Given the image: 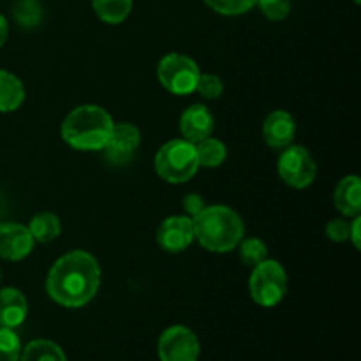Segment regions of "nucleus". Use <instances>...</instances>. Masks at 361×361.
I'll return each mask as SVG.
<instances>
[{
  "mask_svg": "<svg viewBox=\"0 0 361 361\" xmlns=\"http://www.w3.org/2000/svg\"><path fill=\"white\" fill-rule=\"evenodd\" d=\"M101 286L97 259L85 250H74L60 257L46 279V293L53 302L67 309H78L90 302Z\"/></svg>",
  "mask_w": 361,
  "mask_h": 361,
  "instance_id": "1",
  "label": "nucleus"
},
{
  "mask_svg": "<svg viewBox=\"0 0 361 361\" xmlns=\"http://www.w3.org/2000/svg\"><path fill=\"white\" fill-rule=\"evenodd\" d=\"M194 238L210 252H231L243 238V222L229 207H204L192 219Z\"/></svg>",
  "mask_w": 361,
  "mask_h": 361,
  "instance_id": "2",
  "label": "nucleus"
},
{
  "mask_svg": "<svg viewBox=\"0 0 361 361\" xmlns=\"http://www.w3.org/2000/svg\"><path fill=\"white\" fill-rule=\"evenodd\" d=\"M113 126L111 115L101 106H78L62 122V140L76 150H102Z\"/></svg>",
  "mask_w": 361,
  "mask_h": 361,
  "instance_id": "3",
  "label": "nucleus"
},
{
  "mask_svg": "<svg viewBox=\"0 0 361 361\" xmlns=\"http://www.w3.org/2000/svg\"><path fill=\"white\" fill-rule=\"evenodd\" d=\"M155 169L169 183L189 182L200 169L196 145L187 140L168 141L155 155Z\"/></svg>",
  "mask_w": 361,
  "mask_h": 361,
  "instance_id": "4",
  "label": "nucleus"
},
{
  "mask_svg": "<svg viewBox=\"0 0 361 361\" xmlns=\"http://www.w3.org/2000/svg\"><path fill=\"white\" fill-rule=\"evenodd\" d=\"M250 296L261 307H275L288 291V275L281 263L264 259L254 267L249 281Z\"/></svg>",
  "mask_w": 361,
  "mask_h": 361,
  "instance_id": "5",
  "label": "nucleus"
},
{
  "mask_svg": "<svg viewBox=\"0 0 361 361\" xmlns=\"http://www.w3.org/2000/svg\"><path fill=\"white\" fill-rule=\"evenodd\" d=\"M200 67L190 56L182 53H169L159 62L157 76L162 87L175 95H187L196 90L200 80Z\"/></svg>",
  "mask_w": 361,
  "mask_h": 361,
  "instance_id": "6",
  "label": "nucleus"
},
{
  "mask_svg": "<svg viewBox=\"0 0 361 361\" xmlns=\"http://www.w3.org/2000/svg\"><path fill=\"white\" fill-rule=\"evenodd\" d=\"M279 175L293 189H305L316 178V161L309 150L298 145H289L279 157Z\"/></svg>",
  "mask_w": 361,
  "mask_h": 361,
  "instance_id": "7",
  "label": "nucleus"
},
{
  "mask_svg": "<svg viewBox=\"0 0 361 361\" xmlns=\"http://www.w3.org/2000/svg\"><path fill=\"white\" fill-rule=\"evenodd\" d=\"M157 351L161 361H197L200 341L189 328L171 326L159 338Z\"/></svg>",
  "mask_w": 361,
  "mask_h": 361,
  "instance_id": "8",
  "label": "nucleus"
},
{
  "mask_svg": "<svg viewBox=\"0 0 361 361\" xmlns=\"http://www.w3.org/2000/svg\"><path fill=\"white\" fill-rule=\"evenodd\" d=\"M194 240L192 219L185 215H173L162 221L157 231V243L162 250L178 254L185 250Z\"/></svg>",
  "mask_w": 361,
  "mask_h": 361,
  "instance_id": "9",
  "label": "nucleus"
},
{
  "mask_svg": "<svg viewBox=\"0 0 361 361\" xmlns=\"http://www.w3.org/2000/svg\"><path fill=\"white\" fill-rule=\"evenodd\" d=\"M141 134L140 129L133 123H115L109 136L108 143L102 150H106V157L113 162V164H126L133 159L134 152L140 147Z\"/></svg>",
  "mask_w": 361,
  "mask_h": 361,
  "instance_id": "10",
  "label": "nucleus"
},
{
  "mask_svg": "<svg viewBox=\"0 0 361 361\" xmlns=\"http://www.w3.org/2000/svg\"><path fill=\"white\" fill-rule=\"evenodd\" d=\"M34 249V238L25 226L16 222L0 224V257L7 261H21Z\"/></svg>",
  "mask_w": 361,
  "mask_h": 361,
  "instance_id": "11",
  "label": "nucleus"
},
{
  "mask_svg": "<svg viewBox=\"0 0 361 361\" xmlns=\"http://www.w3.org/2000/svg\"><path fill=\"white\" fill-rule=\"evenodd\" d=\"M214 127V116L203 104L189 106L180 118V133H182L183 140L194 145L210 137Z\"/></svg>",
  "mask_w": 361,
  "mask_h": 361,
  "instance_id": "12",
  "label": "nucleus"
},
{
  "mask_svg": "<svg viewBox=\"0 0 361 361\" xmlns=\"http://www.w3.org/2000/svg\"><path fill=\"white\" fill-rule=\"evenodd\" d=\"M296 134L295 118L288 111L270 113L263 123V137L268 147L286 148L293 143Z\"/></svg>",
  "mask_w": 361,
  "mask_h": 361,
  "instance_id": "13",
  "label": "nucleus"
},
{
  "mask_svg": "<svg viewBox=\"0 0 361 361\" xmlns=\"http://www.w3.org/2000/svg\"><path fill=\"white\" fill-rule=\"evenodd\" d=\"M28 312V303L23 293L14 288L0 291V326L16 328L25 321Z\"/></svg>",
  "mask_w": 361,
  "mask_h": 361,
  "instance_id": "14",
  "label": "nucleus"
},
{
  "mask_svg": "<svg viewBox=\"0 0 361 361\" xmlns=\"http://www.w3.org/2000/svg\"><path fill=\"white\" fill-rule=\"evenodd\" d=\"M335 208L345 217H358L361 214V183L356 175L345 176L338 182L334 194Z\"/></svg>",
  "mask_w": 361,
  "mask_h": 361,
  "instance_id": "15",
  "label": "nucleus"
},
{
  "mask_svg": "<svg viewBox=\"0 0 361 361\" xmlns=\"http://www.w3.org/2000/svg\"><path fill=\"white\" fill-rule=\"evenodd\" d=\"M25 101L23 83L14 74L0 69V113H11Z\"/></svg>",
  "mask_w": 361,
  "mask_h": 361,
  "instance_id": "16",
  "label": "nucleus"
},
{
  "mask_svg": "<svg viewBox=\"0 0 361 361\" xmlns=\"http://www.w3.org/2000/svg\"><path fill=\"white\" fill-rule=\"evenodd\" d=\"M28 231H30L34 242L49 243L60 235L62 224H60V219L55 214L44 212V214H37L32 219L30 226H28Z\"/></svg>",
  "mask_w": 361,
  "mask_h": 361,
  "instance_id": "17",
  "label": "nucleus"
},
{
  "mask_svg": "<svg viewBox=\"0 0 361 361\" xmlns=\"http://www.w3.org/2000/svg\"><path fill=\"white\" fill-rule=\"evenodd\" d=\"M92 6L104 23L118 25L129 16L133 0H92Z\"/></svg>",
  "mask_w": 361,
  "mask_h": 361,
  "instance_id": "18",
  "label": "nucleus"
},
{
  "mask_svg": "<svg viewBox=\"0 0 361 361\" xmlns=\"http://www.w3.org/2000/svg\"><path fill=\"white\" fill-rule=\"evenodd\" d=\"M20 361H67L62 349L51 341H32L25 345Z\"/></svg>",
  "mask_w": 361,
  "mask_h": 361,
  "instance_id": "19",
  "label": "nucleus"
},
{
  "mask_svg": "<svg viewBox=\"0 0 361 361\" xmlns=\"http://www.w3.org/2000/svg\"><path fill=\"white\" fill-rule=\"evenodd\" d=\"M197 161L203 168H219L222 162L228 157V150L222 141L214 140V137H207V140L196 143Z\"/></svg>",
  "mask_w": 361,
  "mask_h": 361,
  "instance_id": "20",
  "label": "nucleus"
},
{
  "mask_svg": "<svg viewBox=\"0 0 361 361\" xmlns=\"http://www.w3.org/2000/svg\"><path fill=\"white\" fill-rule=\"evenodd\" d=\"M13 18L21 28H35L42 21V7L37 0H18L13 7Z\"/></svg>",
  "mask_w": 361,
  "mask_h": 361,
  "instance_id": "21",
  "label": "nucleus"
},
{
  "mask_svg": "<svg viewBox=\"0 0 361 361\" xmlns=\"http://www.w3.org/2000/svg\"><path fill=\"white\" fill-rule=\"evenodd\" d=\"M268 256L267 243L259 238H242V245H240V259L247 267H256V264L263 263Z\"/></svg>",
  "mask_w": 361,
  "mask_h": 361,
  "instance_id": "22",
  "label": "nucleus"
},
{
  "mask_svg": "<svg viewBox=\"0 0 361 361\" xmlns=\"http://www.w3.org/2000/svg\"><path fill=\"white\" fill-rule=\"evenodd\" d=\"M210 9L224 16H238L256 6V0H204Z\"/></svg>",
  "mask_w": 361,
  "mask_h": 361,
  "instance_id": "23",
  "label": "nucleus"
},
{
  "mask_svg": "<svg viewBox=\"0 0 361 361\" xmlns=\"http://www.w3.org/2000/svg\"><path fill=\"white\" fill-rule=\"evenodd\" d=\"M21 344L18 335L11 328L0 326V361H18Z\"/></svg>",
  "mask_w": 361,
  "mask_h": 361,
  "instance_id": "24",
  "label": "nucleus"
},
{
  "mask_svg": "<svg viewBox=\"0 0 361 361\" xmlns=\"http://www.w3.org/2000/svg\"><path fill=\"white\" fill-rule=\"evenodd\" d=\"M204 99H219L224 92V83L215 74H200V80L196 83V90Z\"/></svg>",
  "mask_w": 361,
  "mask_h": 361,
  "instance_id": "25",
  "label": "nucleus"
},
{
  "mask_svg": "<svg viewBox=\"0 0 361 361\" xmlns=\"http://www.w3.org/2000/svg\"><path fill=\"white\" fill-rule=\"evenodd\" d=\"M264 16L271 21H281L291 13V0H256Z\"/></svg>",
  "mask_w": 361,
  "mask_h": 361,
  "instance_id": "26",
  "label": "nucleus"
},
{
  "mask_svg": "<svg viewBox=\"0 0 361 361\" xmlns=\"http://www.w3.org/2000/svg\"><path fill=\"white\" fill-rule=\"evenodd\" d=\"M349 231H351V222H348L345 219H334L326 226V236L331 242H348Z\"/></svg>",
  "mask_w": 361,
  "mask_h": 361,
  "instance_id": "27",
  "label": "nucleus"
},
{
  "mask_svg": "<svg viewBox=\"0 0 361 361\" xmlns=\"http://www.w3.org/2000/svg\"><path fill=\"white\" fill-rule=\"evenodd\" d=\"M204 207H207V204H204V200L200 194H187V196L183 197V210H185V214L189 215V217H196Z\"/></svg>",
  "mask_w": 361,
  "mask_h": 361,
  "instance_id": "28",
  "label": "nucleus"
},
{
  "mask_svg": "<svg viewBox=\"0 0 361 361\" xmlns=\"http://www.w3.org/2000/svg\"><path fill=\"white\" fill-rule=\"evenodd\" d=\"M360 226H361V219H360V215H358V217H355V221L351 222V231H349V240H353V243H355L356 249H360V247H361Z\"/></svg>",
  "mask_w": 361,
  "mask_h": 361,
  "instance_id": "29",
  "label": "nucleus"
},
{
  "mask_svg": "<svg viewBox=\"0 0 361 361\" xmlns=\"http://www.w3.org/2000/svg\"><path fill=\"white\" fill-rule=\"evenodd\" d=\"M7 35H9V25L4 14H0V48L4 46V42L7 41Z\"/></svg>",
  "mask_w": 361,
  "mask_h": 361,
  "instance_id": "30",
  "label": "nucleus"
},
{
  "mask_svg": "<svg viewBox=\"0 0 361 361\" xmlns=\"http://www.w3.org/2000/svg\"><path fill=\"white\" fill-rule=\"evenodd\" d=\"M355 2H356V4H360V2H361V0H355Z\"/></svg>",
  "mask_w": 361,
  "mask_h": 361,
  "instance_id": "31",
  "label": "nucleus"
},
{
  "mask_svg": "<svg viewBox=\"0 0 361 361\" xmlns=\"http://www.w3.org/2000/svg\"><path fill=\"white\" fill-rule=\"evenodd\" d=\"M0 279H2V271H0Z\"/></svg>",
  "mask_w": 361,
  "mask_h": 361,
  "instance_id": "32",
  "label": "nucleus"
}]
</instances>
